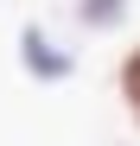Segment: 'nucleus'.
<instances>
[{
	"mask_svg": "<svg viewBox=\"0 0 140 146\" xmlns=\"http://www.w3.org/2000/svg\"><path fill=\"white\" fill-rule=\"evenodd\" d=\"M19 51H26V70H32V76H45V83H64L70 70H77V57H70V51H57V44L45 38L38 26H26V38H19Z\"/></svg>",
	"mask_w": 140,
	"mask_h": 146,
	"instance_id": "obj_1",
	"label": "nucleus"
},
{
	"mask_svg": "<svg viewBox=\"0 0 140 146\" xmlns=\"http://www.w3.org/2000/svg\"><path fill=\"white\" fill-rule=\"evenodd\" d=\"M127 13V0H77V19H83V26H115V19H121Z\"/></svg>",
	"mask_w": 140,
	"mask_h": 146,
	"instance_id": "obj_3",
	"label": "nucleus"
},
{
	"mask_svg": "<svg viewBox=\"0 0 140 146\" xmlns=\"http://www.w3.org/2000/svg\"><path fill=\"white\" fill-rule=\"evenodd\" d=\"M115 83H121V102H127V114H134V127H140V44L121 57V70H115Z\"/></svg>",
	"mask_w": 140,
	"mask_h": 146,
	"instance_id": "obj_2",
	"label": "nucleus"
}]
</instances>
